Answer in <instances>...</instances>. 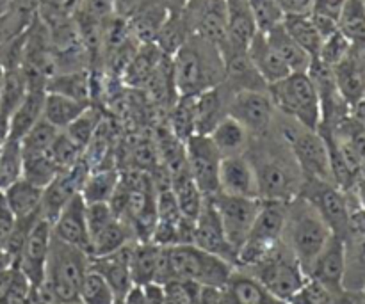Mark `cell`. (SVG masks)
Wrapping results in <instances>:
<instances>
[{
  "label": "cell",
  "instance_id": "obj_21",
  "mask_svg": "<svg viewBox=\"0 0 365 304\" xmlns=\"http://www.w3.org/2000/svg\"><path fill=\"white\" fill-rule=\"evenodd\" d=\"M344 287L346 294H356L365 285V230L349 228L344 237Z\"/></svg>",
  "mask_w": 365,
  "mask_h": 304
},
{
  "label": "cell",
  "instance_id": "obj_58",
  "mask_svg": "<svg viewBox=\"0 0 365 304\" xmlns=\"http://www.w3.org/2000/svg\"><path fill=\"white\" fill-rule=\"evenodd\" d=\"M139 2L141 0H114V9H116L118 16L127 18L138 7Z\"/></svg>",
  "mask_w": 365,
  "mask_h": 304
},
{
  "label": "cell",
  "instance_id": "obj_23",
  "mask_svg": "<svg viewBox=\"0 0 365 304\" xmlns=\"http://www.w3.org/2000/svg\"><path fill=\"white\" fill-rule=\"evenodd\" d=\"M234 91L225 84L195 96L196 102V134L209 135L212 128L228 116V103Z\"/></svg>",
  "mask_w": 365,
  "mask_h": 304
},
{
  "label": "cell",
  "instance_id": "obj_14",
  "mask_svg": "<svg viewBox=\"0 0 365 304\" xmlns=\"http://www.w3.org/2000/svg\"><path fill=\"white\" fill-rule=\"evenodd\" d=\"M192 244L198 246L203 251L210 253V255L227 260L232 266H237V253H235V249L232 248L227 235H225L217 210L210 198L203 199L202 210L196 217L195 242Z\"/></svg>",
  "mask_w": 365,
  "mask_h": 304
},
{
  "label": "cell",
  "instance_id": "obj_8",
  "mask_svg": "<svg viewBox=\"0 0 365 304\" xmlns=\"http://www.w3.org/2000/svg\"><path fill=\"white\" fill-rule=\"evenodd\" d=\"M312 203L319 216L327 221L331 234L344 239L351 228V199L348 192L339 189L331 182L319 180V178H303V185L299 194Z\"/></svg>",
  "mask_w": 365,
  "mask_h": 304
},
{
  "label": "cell",
  "instance_id": "obj_27",
  "mask_svg": "<svg viewBox=\"0 0 365 304\" xmlns=\"http://www.w3.org/2000/svg\"><path fill=\"white\" fill-rule=\"evenodd\" d=\"M335 84L349 109L365 98V70L351 52L342 63L334 68Z\"/></svg>",
  "mask_w": 365,
  "mask_h": 304
},
{
  "label": "cell",
  "instance_id": "obj_40",
  "mask_svg": "<svg viewBox=\"0 0 365 304\" xmlns=\"http://www.w3.org/2000/svg\"><path fill=\"white\" fill-rule=\"evenodd\" d=\"M59 173L61 169L53 162L48 152L24 153V177L21 178L31 184L45 189Z\"/></svg>",
  "mask_w": 365,
  "mask_h": 304
},
{
  "label": "cell",
  "instance_id": "obj_12",
  "mask_svg": "<svg viewBox=\"0 0 365 304\" xmlns=\"http://www.w3.org/2000/svg\"><path fill=\"white\" fill-rule=\"evenodd\" d=\"M191 36H200L221 46L227 39V2L225 0H185L182 7Z\"/></svg>",
  "mask_w": 365,
  "mask_h": 304
},
{
  "label": "cell",
  "instance_id": "obj_49",
  "mask_svg": "<svg viewBox=\"0 0 365 304\" xmlns=\"http://www.w3.org/2000/svg\"><path fill=\"white\" fill-rule=\"evenodd\" d=\"M337 299V295L331 294L327 287L309 278L305 285L289 299L287 304H334Z\"/></svg>",
  "mask_w": 365,
  "mask_h": 304
},
{
  "label": "cell",
  "instance_id": "obj_42",
  "mask_svg": "<svg viewBox=\"0 0 365 304\" xmlns=\"http://www.w3.org/2000/svg\"><path fill=\"white\" fill-rule=\"evenodd\" d=\"M102 121H103L102 110L96 109V107L91 103V105H89L88 109H86L84 112L73 121V123L68 125V127L64 128V132H66V135L71 139V141L77 142V145L86 152L89 142L93 141L95 134L98 132Z\"/></svg>",
  "mask_w": 365,
  "mask_h": 304
},
{
  "label": "cell",
  "instance_id": "obj_36",
  "mask_svg": "<svg viewBox=\"0 0 365 304\" xmlns=\"http://www.w3.org/2000/svg\"><path fill=\"white\" fill-rule=\"evenodd\" d=\"M284 27L292 39L309 53L312 59L319 56L323 36L319 34L317 27L314 25L312 16L309 14H285Z\"/></svg>",
  "mask_w": 365,
  "mask_h": 304
},
{
  "label": "cell",
  "instance_id": "obj_17",
  "mask_svg": "<svg viewBox=\"0 0 365 304\" xmlns=\"http://www.w3.org/2000/svg\"><path fill=\"white\" fill-rule=\"evenodd\" d=\"M52 235L73 248L82 249L84 253L91 251V242H89L88 221H86V201L78 192L77 196L70 199L61 210L59 216L52 223Z\"/></svg>",
  "mask_w": 365,
  "mask_h": 304
},
{
  "label": "cell",
  "instance_id": "obj_61",
  "mask_svg": "<svg viewBox=\"0 0 365 304\" xmlns=\"http://www.w3.org/2000/svg\"><path fill=\"white\" fill-rule=\"evenodd\" d=\"M63 304H84V303H82L81 299L77 298V299H73V301H68V303H63Z\"/></svg>",
  "mask_w": 365,
  "mask_h": 304
},
{
  "label": "cell",
  "instance_id": "obj_32",
  "mask_svg": "<svg viewBox=\"0 0 365 304\" xmlns=\"http://www.w3.org/2000/svg\"><path fill=\"white\" fill-rule=\"evenodd\" d=\"M120 178L121 173L116 167L89 169L81 189V196L84 198L86 205H91V203H109L118 184H120Z\"/></svg>",
  "mask_w": 365,
  "mask_h": 304
},
{
  "label": "cell",
  "instance_id": "obj_6",
  "mask_svg": "<svg viewBox=\"0 0 365 304\" xmlns=\"http://www.w3.org/2000/svg\"><path fill=\"white\" fill-rule=\"evenodd\" d=\"M173 280H185L200 287H227L235 266L216 255L203 251L195 244L168 248Z\"/></svg>",
  "mask_w": 365,
  "mask_h": 304
},
{
  "label": "cell",
  "instance_id": "obj_15",
  "mask_svg": "<svg viewBox=\"0 0 365 304\" xmlns=\"http://www.w3.org/2000/svg\"><path fill=\"white\" fill-rule=\"evenodd\" d=\"M89 173L88 164L84 162V159L77 164V166L70 167L66 171H61L45 189H43V198H41V212L43 219H46L48 223H53L56 217L59 216L61 210L64 209L68 201H70L73 196H77L81 192L82 184H84L86 177Z\"/></svg>",
  "mask_w": 365,
  "mask_h": 304
},
{
  "label": "cell",
  "instance_id": "obj_41",
  "mask_svg": "<svg viewBox=\"0 0 365 304\" xmlns=\"http://www.w3.org/2000/svg\"><path fill=\"white\" fill-rule=\"evenodd\" d=\"M337 27L351 43L365 41L364 0H346L337 18Z\"/></svg>",
  "mask_w": 365,
  "mask_h": 304
},
{
  "label": "cell",
  "instance_id": "obj_11",
  "mask_svg": "<svg viewBox=\"0 0 365 304\" xmlns=\"http://www.w3.org/2000/svg\"><path fill=\"white\" fill-rule=\"evenodd\" d=\"M212 203L220 216L221 226H223L225 235L235 253L241 249L252 231L253 223H255L257 212H259L260 199L239 198V196H228L220 192L212 196Z\"/></svg>",
  "mask_w": 365,
  "mask_h": 304
},
{
  "label": "cell",
  "instance_id": "obj_19",
  "mask_svg": "<svg viewBox=\"0 0 365 304\" xmlns=\"http://www.w3.org/2000/svg\"><path fill=\"white\" fill-rule=\"evenodd\" d=\"M220 192L228 196H239V198L260 199L255 171L246 155L221 159Z\"/></svg>",
  "mask_w": 365,
  "mask_h": 304
},
{
  "label": "cell",
  "instance_id": "obj_63",
  "mask_svg": "<svg viewBox=\"0 0 365 304\" xmlns=\"http://www.w3.org/2000/svg\"><path fill=\"white\" fill-rule=\"evenodd\" d=\"M285 304H287V303H285Z\"/></svg>",
  "mask_w": 365,
  "mask_h": 304
},
{
  "label": "cell",
  "instance_id": "obj_5",
  "mask_svg": "<svg viewBox=\"0 0 365 304\" xmlns=\"http://www.w3.org/2000/svg\"><path fill=\"white\" fill-rule=\"evenodd\" d=\"M278 112L292 117L310 130L321 125V102L314 82L307 73H291L277 84L267 85Z\"/></svg>",
  "mask_w": 365,
  "mask_h": 304
},
{
  "label": "cell",
  "instance_id": "obj_43",
  "mask_svg": "<svg viewBox=\"0 0 365 304\" xmlns=\"http://www.w3.org/2000/svg\"><path fill=\"white\" fill-rule=\"evenodd\" d=\"M78 299L84 304H114L118 301L113 287L106 281V278L88 267L84 280H82Z\"/></svg>",
  "mask_w": 365,
  "mask_h": 304
},
{
  "label": "cell",
  "instance_id": "obj_46",
  "mask_svg": "<svg viewBox=\"0 0 365 304\" xmlns=\"http://www.w3.org/2000/svg\"><path fill=\"white\" fill-rule=\"evenodd\" d=\"M248 4L259 32L266 34L273 27L284 23L285 13L274 0H248Z\"/></svg>",
  "mask_w": 365,
  "mask_h": 304
},
{
  "label": "cell",
  "instance_id": "obj_22",
  "mask_svg": "<svg viewBox=\"0 0 365 304\" xmlns=\"http://www.w3.org/2000/svg\"><path fill=\"white\" fill-rule=\"evenodd\" d=\"M246 53H248V59L252 61L255 70L259 71V75L264 78V82H266L267 85L277 84L282 78L291 75V70L287 68V64L282 61V57L278 56L277 50L271 46V43L267 41L264 32H257V34L253 36L248 48H246Z\"/></svg>",
  "mask_w": 365,
  "mask_h": 304
},
{
  "label": "cell",
  "instance_id": "obj_26",
  "mask_svg": "<svg viewBox=\"0 0 365 304\" xmlns=\"http://www.w3.org/2000/svg\"><path fill=\"white\" fill-rule=\"evenodd\" d=\"M45 96V89H29L25 98L21 100V103L16 107L13 116H11L6 137L20 139L21 141V137L43 117Z\"/></svg>",
  "mask_w": 365,
  "mask_h": 304
},
{
  "label": "cell",
  "instance_id": "obj_57",
  "mask_svg": "<svg viewBox=\"0 0 365 304\" xmlns=\"http://www.w3.org/2000/svg\"><path fill=\"white\" fill-rule=\"evenodd\" d=\"M120 301L123 304H148L145 290H143V285H132V287L125 292V295Z\"/></svg>",
  "mask_w": 365,
  "mask_h": 304
},
{
  "label": "cell",
  "instance_id": "obj_35",
  "mask_svg": "<svg viewBox=\"0 0 365 304\" xmlns=\"http://www.w3.org/2000/svg\"><path fill=\"white\" fill-rule=\"evenodd\" d=\"M91 103L78 102V100L68 98V96L57 95V93H46L45 107H43V117L53 127L64 130L68 125L73 123Z\"/></svg>",
  "mask_w": 365,
  "mask_h": 304
},
{
  "label": "cell",
  "instance_id": "obj_18",
  "mask_svg": "<svg viewBox=\"0 0 365 304\" xmlns=\"http://www.w3.org/2000/svg\"><path fill=\"white\" fill-rule=\"evenodd\" d=\"M225 2H227V39L220 46L223 57L246 52L253 36L259 32L248 0H225Z\"/></svg>",
  "mask_w": 365,
  "mask_h": 304
},
{
  "label": "cell",
  "instance_id": "obj_3",
  "mask_svg": "<svg viewBox=\"0 0 365 304\" xmlns=\"http://www.w3.org/2000/svg\"><path fill=\"white\" fill-rule=\"evenodd\" d=\"M331 235L334 234L327 221L303 196H296L291 201H287V216H285L282 242L291 249L305 273Z\"/></svg>",
  "mask_w": 365,
  "mask_h": 304
},
{
  "label": "cell",
  "instance_id": "obj_62",
  "mask_svg": "<svg viewBox=\"0 0 365 304\" xmlns=\"http://www.w3.org/2000/svg\"><path fill=\"white\" fill-rule=\"evenodd\" d=\"M114 304H123V303H121V301H120V299H118V301H116V303H114Z\"/></svg>",
  "mask_w": 365,
  "mask_h": 304
},
{
  "label": "cell",
  "instance_id": "obj_55",
  "mask_svg": "<svg viewBox=\"0 0 365 304\" xmlns=\"http://www.w3.org/2000/svg\"><path fill=\"white\" fill-rule=\"evenodd\" d=\"M143 290H145L148 304H166V290L163 283L152 281V283L143 285Z\"/></svg>",
  "mask_w": 365,
  "mask_h": 304
},
{
  "label": "cell",
  "instance_id": "obj_20",
  "mask_svg": "<svg viewBox=\"0 0 365 304\" xmlns=\"http://www.w3.org/2000/svg\"><path fill=\"white\" fill-rule=\"evenodd\" d=\"M134 242L123 246L118 251L109 253V255L89 256V269L98 273L100 276L106 278L107 283L113 287L114 294L118 299L125 295V292L134 285L130 276V249Z\"/></svg>",
  "mask_w": 365,
  "mask_h": 304
},
{
  "label": "cell",
  "instance_id": "obj_31",
  "mask_svg": "<svg viewBox=\"0 0 365 304\" xmlns=\"http://www.w3.org/2000/svg\"><path fill=\"white\" fill-rule=\"evenodd\" d=\"M4 196H6L7 203H9L11 210H13L16 219H27V217L41 216L39 209H41V198H43V189L38 185L31 184L25 178H20L4 189Z\"/></svg>",
  "mask_w": 365,
  "mask_h": 304
},
{
  "label": "cell",
  "instance_id": "obj_56",
  "mask_svg": "<svg viewBox=\"0 0 365 304\" xmlns=\"http://www.w3.org/2000/svg\"><path fill=\"white\" fill-rule=\"evenodd\" d=\"M349 194V198L356 203V210H364L365 212V177L360 174L355 180L353 187L349 191H346Z\"/></svg>",
  "mask_w": 365,
  "mask_h": 304
},
{
  "label": "cell",
  "instance_id": "obj_53",
  "mask_svg": "<svg viewBox=\"0 0 365 304\" xmlns=\"http://www.w3.org/2000/svg\"><path fill=\"white\" fill-rule=\"evenodd\" d=\"M285 14H309L312 13L314 0H274Z\"/></svg>",
  "mask_w": 365,
  "mask_h": 304
},
{
  "label": "cell",
  "instance_id": "obj_1",
  "mask_svg": "<svg viewBox=\"0 0 365 304\" xmlns=\"http://www.w3.org/2000/svg\"><path fill=\"white\" fill-rule=\"evenodd\" d=\"M245 155L255 171L260 199L291 201L299 194L303 185L302 167L291 146L274 132L250 139Z\"/></svg>",
  "mask_w": 365,
  "mask_h": 304
},
{
  "label": "cell",
  "instance_id": "obj_2",
  "mask_svg": "<svg viewBox=\"0 0 365 304\" xmlns=\"http://www.w3.org/2000/svg\"><path fill=\"white\" fill-rule=\"evenodd\" d=\"M171 68L178 96H198L225 80V59L220 46L200 36H189L171 56Z\"/></svg>",
  "mask_w": 365,
  "mask_h": 304
},
{
  "label": "cell",
  "instance_id": "obj_33",
  "mask_svg": "<svg viewBox=\"0 0 365 304\" xmlns=\"http://www.w3.org/2000/svg\"><path fill=\"white\" fill-rule=\"evenodd\" d=\"M160 248L152 241L134 242L130 249V276L134 285H146L155 281Z\"/></svg>",
  "mask_w": 365,
  "mask_h": 304
},
{
  "label": "cell",
  "instance_id": "obj_39",
  "mask_svg": "<svg viewBox=\"0 0 365 304\" xmlns=\"http://www.w3.org/2000/svg\"><path fill=\"white\" fill-rule=\"evenodd\" d=\"M170 130L180 141H187L196 134V102L195 96H178L170 112Z\"/></svg>",
  "mask_w": 365,
  "mask_h": 304
},
{
  "label": "cell",
  "instance_id": "obj_10",
  "mask_svg": "<svg viewBox=\"0 0 365 304\" xmlns=\"http://www.w3.org/2000/svg\"><path fill=\"white\" fill-rule=\"evenodd\" d=\"M228 116L246 128L252 137H262L271 132L277 107L266 91H237L228 103Z\"/></svg>",
  "mask_w": 365,
  "mask_h": 304
},
{
  "label": "cell",
  "instance_id": "obj_50",
  "mask_svg": "<svg viewBox=\"0 0 365 304\" xmlns=\"http://www.w3.org/2000/svg\"><path fill=\"white\" fill-rule=\"evenodd\" d=\"M73 14H81L96 21H107L116 16V9H114V0H78Z\"/></svg>",
  "mask_w": 365,
  "mask_h": 304
},
{
  "label": "cell",
  "instance_id": "obj_45",
  "mask_svg": "<svg viewBox=\"0 0 365 304\" xmlns=\"http://www.w3.org/2000/svg\"><path fill=\"white\" fill-rule=\"evenodd\" d=\"M48 153L61 171H66L70 169V167L77 166V164L84 159V150H82L77 142L71 141L64 130L59 132V135L56 137L53 145L50 146Z\"/></svg>",
  "mask_w": 365,
  "mask_h": 304
},
{
  "label": "cell",
  "instance_id": "obj_51",
  "mask_svg": "<svg viewBox=\"0 0 365 304\" xmlns=\"http://www.w3.org/2000/svg\"><path fill=\"white\" fill-rule=\"evenodd\" d=\"M14 224H16V217H14L13 210H11L4 192L0 191V244L2 246L6 244V241L9 239Z\"/></svg>",
  "mask_w": 365,
  "mask_h": 304
},
{
  "label": "cell",
  "instance_id": "obj_48",
  "mask_svg": "<svg viewBox=\"0 0 365 304\" xmlns=\"http://www.w3.org/2000/svg\"><path fill=\"white\" fill-rule=\"evenodd\" d=\"M166 304H198L202 287L185 280H170L164 283Z\"/></svg>",
  "mask_w": 365,
  "mask_h": 304
},
{
  "label": "cell",
  "instance_id": "obj_4",
  "mask_svg": "<svg viewBox=\"0 0 365 304\" xmlns=\"http://www.w3.org/2000/svg\"><path fill=\"white\" fill-rule=\"evenodd\" d=\"M88 253L73 248L52 235L41 287L56 304L73 301L78 298V290H81L86 273H88Z\"/></svg>",
  "mask_w": 365,
  "mask_h": 304
},
{
  "label": "cell",
  "instance_id": "obj_29",
  "mask_svg": "<svg viewBox=\"0 0 365 304\" xmlns=\"http://www.w3.org/2000/svg\"><path fill=\"white\" fill-rule=\"evenodd\" d=\"M209 137L210 141L214 142V146L217 148V152L221 153V157H234L245 155L246 150H248L252 135H250L248 132H246V128L242 127L239 121H235L234 117L225 116L223 120L212 128Z\"/></svg>",
  "mask_w": 365,
  "mask_h": 304
},
{
  "label": "cell",
  "instance_id": "obj_13",
  "mask_svg": "<svg viewBox=\"0 0 365 304\" xmlns=\"http://www.w3.org/2000/svg\"><path fill=\"white\" fill-rule=\"evenodd\" d=\"M50 242H52V223L39 217L32 224L31 231H29L27 239H25V244L21 248L20 258H18L16 263V267L27 278L32 287H39L43 283L46 260H48Z\"/></svg>",
  "mask_w": 365,
  "mask_h": 304
},
{
  "label": "cell",
  "instance_id": "obj_47",
  "mask_svg": "<svg viewBox=\"0 0 365 304\" xmlns=\"http://www.w3.org/2000/svg\"><path fill=\"white\" fill-rule=\"evenodd\" d=\"M351 45L353 43L342 34L341 31H335L334 34H330L328 38L323 39V45H321L319 56L316 59H319L321 63H324L327 66L335 68L339 63L346 59L351 52Z\"/></svg>",
  "mask_w": 365,
  "mask_h": 304
},
{
  "label": "cell",
  "instance_id": "obj_59",
  "mask_svg": "<svg viewBox=\"0 0 365 304\" xmlns=\"http://www.w3.org/2000/svg\"><path fill=\"white\" fill-rule=\"evenodd\" d=\"M351 295H355V298H359V303H355V304H365V285H364L362 290L356 292V294H351Z\"/></svg>",
  "mask_w": 365,
  "mask_h": 304
},
{
  "label": "cell",
  "instance_id": "obj_34",
  "mask_svg": "<svg viewBox=\"0 0 365 304\" xmlns=\"http://www.w3.org/2000/svg\"><path fill=\"white\" fill-rule=\"evenodd\" d=\"M45 89L46 93H57V95L68 96V98L78 100V102L91 103L93 75L89 70L56 73L46 82Z\"/></svg>",
  "mask_w": 365,
  "mask_h": 304
},
{
  "label": "cell",
  "instance_id": "obj_54",
  "mask_svg": "<svg viewBox=\"0 0 365 304\" xmlns=\"http://www.w3.org/2000/svg\"><path fill=\"white\" fill-rule=\"evenodd\" d=\"M344 2L346 0H314L312 13H319L324 14V16H330L337 20Z\"/></svg>",
  "mask_w": 365,
  "mask_h": 304
},
{
  "label": "cell",
  "instance_id": "obj_30",
  "mask_svg": "<svg viewBox=\"0 0 365 304\" xmlns=\"http://www.w3.org/2000/svg\"><path fill=\"white\" fill-rule=\"evenodd\" d=\"M267 41L271 43L274 50H277L278 56L282 57L287 68L291 70V73H307L312 63V57L294 41V39L289 36V32L285 31L284 23L277 25L271 31L266 32Z\"/></svg>",
  "mask_w": 365,
  "mask_h": 304
},
{
  "label": "cell",
  "instance_id": "obj_25",
  "mask_svg": "<svg viewBox=\"0 0 365 304\" xmlns=\"http://www.w3.org/2000/svg\"><path fill=\"white\" fill-rule=\"evenodd\" d=\"M29 91L27 78L21 66L4 68V82L0 91V141L6 137L11 116Z\"/></svg>",
  "mask_w": 365,
  "mask_h": 304
},
{
  "label": "cell",
  "instance_id": "obj_52",
  "mask_svg": "<svg viewBox=\"0 0 365 304\" xmlns=\"http://www.w3.org/2000/svg\"><path fill=\"white\" fill-rule=\"evenodd\" d=\"M198 304H235L227 287H202Z\"/></svg>",
  "mask_w": 365,
  "mask_h": 304
},
{
  "label": "cell",
  "instance_id": "obj_16",
  "mask_svg": "<svg viewBox=\"0 0 365 304\" xmlns=\"http://www.w3.org/2000/svg\"><path fill=\"white\" fill-rule=\"evenodd\" d=\"M344 239L339 235H331L319 255L310 263L307 276L310 280H316L323 287H327L331 294L342 298L346 294L344 287Z\"/></svg>",
  "mask_w": 365,
  "mask_h": 304
},
{
  "label": "cell",
  "instance_id": "obj_60",
  "mask_svg": "<svg viewBox=\"0 0 365 304\" xmlns=\"http://www.w3.org/2000/svg\"><path fill=\"white\" fill-rule=\"evenodd\" d=\"M334 304H355V303H353V301H346V299H344V295H342V298H339L337 301H335Z\"/></svg>",
  "mask_w": 365,
  "mask_h": 304
},
{
  "label": "cell",
  "instance_id": "obj_24",
  "mask_svg": "<svg viewBox=\"0 0 365 304\" xmlns=\"http://www.w3.org/2000/svg\"><path fill=\"white\" fill-rule=\"evenodd\" d=\"M225 80L230 91H266L267 84L248 59L246 52L225 56Z\"/></svg>",
  "mask_w": 365,
  "mask_h": 304
},
{
  "label": "cell",
  "instance_id": "obj_44",
  "mask_svg": "<svg viewBox=\"0 0 365 304\" xmlns=\"http://www.w3.org/2000/svg\"><path fill=\"white\" fill-rule=\"evenodd\" d=\"M59 128H56L52 123H48L45 117H41V120L21 137V148H24V153L48 152L50 146L53 145L56 137L59 135Z\"/></svg>",
  "mask_w": 365,
  "mask_h": 304
},
{
  "label": "cell",
  "instance_id": "obj_7",
  "mask_svg": "<svg viewBox=\"0 0 365 304\" xmlns=\"http://www.w3.org/2000/svg\"><path fill=\"white\" fill-rule=\"evenodd\" d=\"M245 271L257 278L271 295L284 303H287L309 280L303 267L284 242H280V246L262 262Z\"/></svg>",
  "mask_w": 365,
  "mask_h": 304
},
{
  "label": "cell",
  "instance_id": "obj_28",
  "mask_svg": "<svg viewBox=\"0 0 365 304\" xmlns=\"http://www.w3.org/2000/svg\"><path fill=\"white\" fill-rule=\"evenodd\" d=\"M227 290L230 292L235 304H285L264 288L257 278H253L248 271L235 267L230 280L227 283Z\"/></svg>",
  "mask_w": 365,
  "mask_h": 304
},
{
  "label": "cell",
  "instance_id": "obj_9",
  "mask_svg": "<svg viewBox=\"0 0 365 304\" xmlns=\"http://www.w3.org/2000/svg\"><path fill=\"white\" fill-rule=\"evenodd\" d=\"M185 159H187L189 173L203 198L220 194V167L223 157L209 135H191L185 141Z\"/></svg>",
  "mask_w": 365,
  "mask_h": 304
},
{
  "label": "cell",
  "instance_id": "obj_38",
  "mask_svg": "<svg viewBox=\"0 0 365 304\" xmlns=\"http://www.w3.org/2000/svg\"><path fill=\"white\" fill-rule=\"evenodd\" d=\"M182 7L180 9L171 11L170 16L164 21L163 28H160L159 34H157L155 38V45L170 57L173 56V53L187 41L189 36H191V31H189L187 23H185L184 14H182Z\"/></svg>",
  "mask_w": 365,
  "mask_h": 304
},
{
  "label": "cell",
  "instance_id": "obj_37",
  "mask_svg": "<svg viewBox=\"0 0 365 304\" xmlns=\"http://www.w3.org/2000/svg\"><path fill=\"white\" fill-rule=\"evenodd\" d=\"M24 177V148L20 139L4 137L0 141V191Z\"/></svg>",
  "mask_w": 365,
  "mask_h": 304
}]
</instances>
